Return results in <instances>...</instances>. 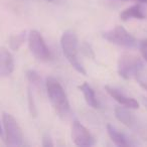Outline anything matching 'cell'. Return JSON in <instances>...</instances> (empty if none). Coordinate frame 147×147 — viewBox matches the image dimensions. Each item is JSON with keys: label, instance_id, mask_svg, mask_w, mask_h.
Listing matches in <instances>:
<instances>
[{"label": "cell", "instance_id": "cell-6", "mask_svg": "<svg viewBox=\"0 0 147 147\" xmlns=\"http://www.w3.org/2000/svg\"><path fill=\"white\" fill-rule=\"evenodd\" d=\"M28 47L31 53L40 61H47L51 59V51L43 37L37 30H30L28 34Z\"/></svg>", "mask_w": 147, "mask_h": 147}, {"label": "cell", "instance_id": "cell-20", "mask_svg": "<svg viewBox=\"0 0 147 147\" xmlns=\"http://www.w3.org/2000/svg\"><path fill=\"white\" fill-rule=\"evenodd\" d=\"M0 138H4V131L1 126V122H0Z\"/></svg>", "mask_w": 147, "mask_h": 147}, {"label": "cell", "instance_id": "cell-11", "mask_svg": "<svg viewBox=\"0 0 147 147\" xmlns=\"http://www.w3.org/2000/svg\"><path fill=\"white\" fill-rule=\"evenodd\" d=\"M107 132H108V135L110 136L111 140H112L113 142H114V144L117 145V146L127 147V146L133 145L124 134H122V133H120L119 131H117L112 125H110V124L107 125Z\"/></svg>", "mask_w": 147, "mask_h": 147}, {"label": "cell", "instance_id": "cell-9", "mask_svg": "<svg viewBox=\"0 0 147 147\" xmlns=\"http://www.w3.org/2000/svg\"><path fill=\"white\" fill-rule=\"evenodd\" d=\"M14 69L13 57L7 49L0 47V77H7L11 75Z\"/></svg>", "mask_w": 147, "mask_h": 147}, {"label": "cell", "instance_id": "cell-13", "mask_svg": "<svg viewBox=\"0 0 147 147\" xmlns=\"http://www.w3.org/2000/svg\"><path fill=\"white\" fill-rule=\"evenodd\" d=\"M81 92L84 95V98L86 100L87 104L93 109H97L98 108V101L96 99V95H95L94 90L92 89V87L88 84V83H84L82 84L80 87Z\"/></svg>", "mask_w": 147, "mask_h": 147}, {"label": "cell", "instance_id": "cell-2", "mask_svg": "<svg viewBox=\"0 0 147 147\" xmlns=\"http://www.w3.org/2000/svg\"><path fill=\"white\" fill-rule=\"evenodd\" d=\"M61 45L63 55L67 57V61H69L71 67L78 73L86 76V69L83 67L82 63L80 61V57H79L78 38H77L76 33L71 30H65L61 35Z\"/></svg>", "mask_w": 147, "mask_h": 147}, {"label": "cell", "instance_id": "cell-15", "mask_svg": "<svg viewBox=\"0 0 147 147\" xmlns=\"http://www.w3.org/2000/svg\"><path fill=\"white\" fill-rule=\"evenodd\" d=\"M135 79L137 80L138 84L142 87L144 90L147 91V73L145 71L144 67L138 69V71L135 75Z\"/></svg>", "mask_w": 147, "mask_h": 147}, {"label": "cell", "instance_id": "cell-5", "mask_svg": "<svg viewBox=\"0 0 147 147\" xmlns=\"http://www.w3.org/2000/svg\"><path fill=\"white\" fill-rule=\"evenodd\" d=\"M144 67L139 57L130 53H123L118 61V74L125 80L135 78L139 69Z\"/></svg>", "mask_w": 147, "mask_h": 147}, {"label": "cell", "instance_id": "cell-1", "mask_svg": "<svg viewBox=\"0 0 147 147\" xmlns=\"http://www.w3.org/2000/svg\"><path fill=\"white\" fill-rule=\"evenodd\" d=\"M45 87L51 104L57 114L61 118H67L71 112V107L63 86L59 84L57 79L47 77Z\"/></svg>", "mask_w": 147, "mask_h": 147}, {"label": "cell", "instance_id": "cell-12", "mask_svg": "<svg viewBox=\"0 0 147 147\" xmlns=\"http://www.w3.org/2000/svg\"><path fill=\"white\" fill-rule=\"evenodd\" d=\"M120 17L122 20H129L131 18L135 19H145L146 15H145L143 8L141 6V4H134L132 6L126 8L124 11H122V13L120 14Z\"/></svg>", "mask_w": 147, "mask_h": 147}, {"label": "cell", "instance_id": "cell-18", "mask_svg": "<svg viewBox=\"0 0 147 147\" xmlns=\"http://www.w3.org/2000/svg\"><path fill=\"white\" fill-rule=\"evenodd\" d=\"M139 49L143 59L147 61V38H144L139 42Z\"/></svg>", "mask_w": 147, "mask_h": 147}, {"label": "cell", "instance_id": "cell-22", "mask_svg": "<svg viewBox=\"0 0 147 147\" xmlns=\"http://www.w3.org/2000/svg\"><path fill=\"white\" fill-rule=\"evenodd\" d=\"M143 102H144V105L146 106V108H147V98H144V99H143Z\"/></svg>", "mask_w": 147, "mask_h": 147}, {"label": "cell", "instance_id": "cell-4", "mask_svg": "<svg viewBox=\"0 0 147 147\" xmlns=\"http://www.w3.org/2000/svg\"><path fill=\"white\" fill-rule=\"evenodd\" d=\"M103 36L110 42L119 45V47H123L125 49H134L137 47L136 38L120 25L106 31L103 34Z\"/></svg>", "mask_w": 147, "mask_h": 147}, {"label": "cell", "instance_id": "cell-21", "mask_svg": "<svg viewBox=\"0 0 147 147\" xmlns=\"http://www.w3.org/2000/svg\"><path fill=\"white\" fill-rule=\"evenodd\" d=\"M135 1H138V2L141 3H147V0H135Z\"/></svg>", "mask_w": 147, "mask_h": 147}, {"label": "cell", "instance_id": "cell-23", "mask_svg": "<svg viewBox=\"0 0 147 147\" xmlns=\"http://www.w3.org/2000/svg\"><path fill=\"white\" fill-rule=\"evenodd\" d=\"M45 1H47V2H51V1H53V0H45Z\"/></svg>", "mask_w": 147, "mask_h": 147}, {"label": "cell", "instance_id": "cell-3", "mask_svg": "<svg viewBox=\"0 0 147 147\" xmlns=\"http://www.w3.org/2000/svg\"><path fill=\"white\" fill-rule=\"evenodd\" d=\"M3 127H4V140L9 146L23 145V133L16 119L8 113H3Z\"/></svg>", "mask_w": 147, "mask_h": 147}, {"label": "cell", "instance_id": "cell-17", "mask_svg": "<svg viewBox=\"0 0 147 147\" xmlns=\"http://www.w3.org/2000/svg\"><path fill=\"white\" fill-rule=\"evenodd\" d=\"M27 97H28V108H29V112H30L31 116L35 117L37 114L36 112V107L34 104V100H33V95L31 93V90L28 89V92H27Z\"/></svg>", "mask_w": 147, "mask_h": 147}, {"label": "cell", "instance_id": "cell-7", "mask_svg": "<svg viewBox=\"0 0 147 147\" xmlns=\"http://www.w3.org/2000/svg\"><path fill=\"white\" fill-rule=\"evenodd\" d=\"M71 140L77 146L90 147L95 145V138L90 131L78 120H75L71 125Z\"/></svg>", "mask_w": 147, "mask_h": 147}, {"label": "cell", "instance_id": "cell-19", "mask_svg": "<svg viewBox=\"0 0 147 147\" xmlns=\"http://www.w3.org/2000/svg\"><path fill=\"white\" fill-rule=\"evenodd\" d=\"M53 139L51 138L49 134H45L42 137V146L45 147H51L53 146Z\"/></svg>", "mask_w": 147, "mask_h": 147}, {"label": "cell", "instance_id": "cell-14", "mask_svg": "<svg viewBox=\"0 0 147 147\" xmlns=\"http://www.w3.org/2000/svg\"><path fill=\"white\" fill-rule=\"evenodd\" d=\"M25 38H26V32L24 30L17 33V34L11 35L9 38V47L12 51H18L21 45L24 43Z\"/></svg>", "mask_w": 147, "mask_h": 147}, {"label": "cell", "instance_id": "cell-8", "mask_svg": "<svg viewBox=\"0 0 147 147\" xmlns=\"http://www.w3.org/2000/svg\"><path fill=\"white\" fill-rule=\"evenodd\" d=\"M105 90L107 91L109 95L112 97L114 100H116L122 106L126 107L128 109H138L139 108V103L135 100L134 98H130L121 93L119 90L115 88H112L110 86H105Z\"/></svg>", "mask_w": 147, "mask_h": 147}, {"label": "cell", "instance_id": "cell-10", "mask_svg": "<svg viewBox=\"0 0 147 147\" xmlns=\"http://www.w3.org/2000/svg\"><path fill=\"white\" fill-rule=\"evenodd\" d=\"M115 116L121 123L132 130L138 129L137 119L133 113H131L126 107H116L115 108Z\"/></svg>", "mask_w": 147, "mask_h": 147}, {"label": "cell", "instance_id": "cell-16", "mask_svg": "<svg viewBox=\"0 0 147 147\" xmlns=\"http://www.w3.org/2000/svg\"><path fill=\"white\" fill-rule=\"evenodd\" d=\"M26 77H27V80H28L31 84H33V86L38 87V88L41 86V78L38 75V73H36L35 71H33V69L27 71Z\"/></svg>", "mask_w": 147, "mask_h": 147}]
</instances>
